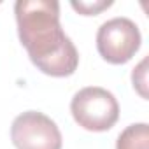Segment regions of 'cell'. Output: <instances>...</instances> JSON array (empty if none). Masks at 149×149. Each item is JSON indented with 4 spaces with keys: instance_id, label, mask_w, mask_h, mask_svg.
I'll list each match as a JSON object with an SVG mask.
<instances>
[{
    "instance_id": "cell-1",
    "label": "cell",
    "mask_w": 149,
    "mask_h": 149,
    "mask_svg": "<svg viewBox=\"0 0 149 149\" xmlns=\"http://www.w3.org/2000/svg\"><path fill=\"white\" fill-rule=\"evenodd\" d=\"M19 40L32 63L53 77L76 72L79 54L60 25V4L53 0H18L14 4Z\"/></svg>"
},
{
    "instance_id": "cell-2",
    "label": "cell",
    "mask_w": 149,
    "mask_h": 149,
    "mask_svg": "<svg viewBox=\"0 0 149 149\" xmlns=\"http://www.w3.org/2000/svg\"><path fill=\"white\" fill-rule=\"evenodd\" d=\"M70 111L76 123L90 132H107L119 118L116 97L98 86H88L77 91L70 102Z\"/></svg>"
},
{
    "instance_id": "cell-3",
    "label": "cell",
    "mask_w": 149,
    "mask_h": 149,
    "mask_svg": "<svg viewBox=\"0 0 149 149\" xmlns=\"http://www.w3.org/2000/svg\"><path fill=\"white\" fill-rule=\"evenodd\" d=\"M140 42V30L128 18H112L105 21L97 33V49L100 56L114 65L130 61L139 51Z\"/></svg>"
},
{
    "instance_id": "cell-4",
    "label": "cell",
    "mask_w": 149,
    "mask_h": 149,
    "mask_svg": "<svg viewBox=\"0 0 149 149\" xmlns=\"http://www.w3.org/2000/svg\"><path fill=\"white\" fill-rule=\"evenodd\" d=\"M11 139L18 149H61L56 123L37 111H26L13 121Z\"/></svg>"
},
{
    "instance_id": "cell-5",
    "label": "cell",
    "mask_w": 149,
    "mask_h": 149,
    "mask_svg": "<svg viewBox=\"0 0 149 149\" xmlns=\"http://www.w3.org/2000/svg\"><path fill=\"white\" fill-rule=\"evenodd\" d=\"M116 149H149V126L146 123L126 126L118 137Z\"/></svg>"
},
{
    "instance_id": "cell-6",
    "label": "cell",
    "mask_w": 149,
    "mask_h": 149,
    "mask_svg": "<svg viewBox=\"0 0 149 149\" xmlns=\"http://www.w3.org/2000/svg\"><path fill=\"white\" fill-rule=\"evenodd\" d=\"M112 2H72V7L76 9L77 13H81L83 16H93V14H98L100 11L111 7Z\"/></svg>"
},
{
    "instance_id": "cell-7",
    "label": "cell",
    "mask_w": 149,
    "mask_h": 149,
    "mask_svg": "<svg viewBox=\"0 0 149 149\" xmlns=\"http://www.w3.org/2000/svg\"><path fill=\"white\" fill-rule=\"evenodd\" d=\"M146 65H147V60H142L140 65L137 68H133V74H132V81H133V88L144 97L147 98V91H146V84H147V79H146Z\"/></svg>"
}]
</instances>
